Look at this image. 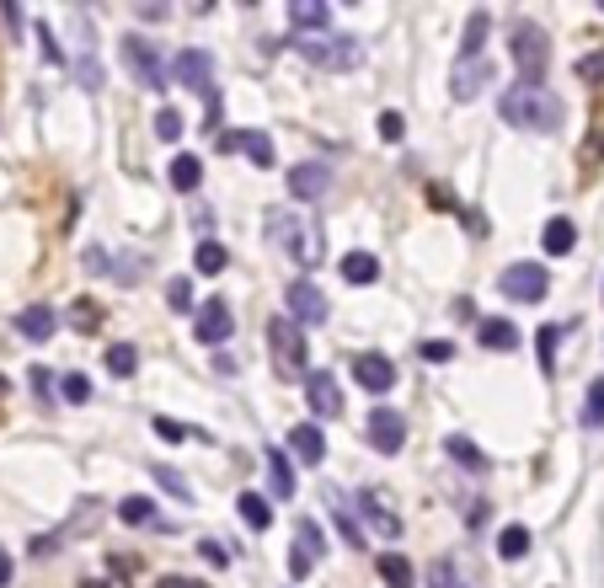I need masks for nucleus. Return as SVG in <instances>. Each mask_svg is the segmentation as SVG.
<instances>
[{
  "label": "nucleus",
  "mask_w": 604,
  "mask_h": 588,
  "mask_svg": "<svg viewBox=\"0 0 604 588\" xmlns=\"http://www.w3.org/2000/svg\"><path fill=\"white\" fill-rule=\"evenodd\" d=\"M262 236L278 257H289L294 268H321L327 257V230H321L316 214H300V209H262Z\"/></svg>",
  "instance_id": "obj_1"
},
{
  "label": "nucleus",
  "mask_w": 604,
  "mask_h": 588,
  "mask_svg": "<svg viewBox=\"0 0 604 588\" xmlns=\"http://www.w3.org/2000/svg\"><path fill=\"white\" fill-rule=\"evenodd\" d=\"M498 113H503V123L530 129V134H556V129H562V97L546 91V86H514V91H503Z\"/></svg>",
  "instance_id": "obj_2"
},
{
  "label": "nucleus",
  "mask_w": 604,
  "mask_h": 588,
  "mask_svg": "<svg viewBox=\"0 0 604 588\" xmlns=\"http://www.w3.org/2000/svg\"><path fill=\"white\" fill-rule=\"evenodd\" d=\"M508 54H514L519 86H540V81H546V70H551V38H546V27L514 22V33H508Z\"/></svg>",
  "instance_id": "obj_3"
},
{
  "label": "nucleus",
  "mask_w": 604,
  "mask_h": 588,
  "mask_svg": "<svg viewBox=\"0 0 604 588\" xmlns=\"http://www.w3.org/2000/svg\"><path fill=\"white\" fill-rule=\"evenodd\" d=\"M166 70L177 75V86H188V91H198V97L209 102V129L220 134V86H214V59H209V49H177Z\"/></svg>",
  "instance_id": "obj_4"
},
{
  "label": "nucleus",
  "mask_w": 604,
  "mask_h": 588,
  "mask_svg": "<svg viewBox=\"0 0 604 588\" xmlns=\"http://www.w3.org/2000/svg\"><path fill=\"white\" fill-rule=\"evenodd\" d=\"M294 54L305 59V65H316V70H359V38H343V33H305V38H294Z\"/></svg>",
  "instance_id": "obj_5"
},
{
  "label": "nucleus",
  "mask_w": 604,
  "mask_h": 588,
  "mask_svg": "<svg viewBox=\"0 0 604 588\" xmlns=\"http://www.w3.org/2000/svg\"><path fill=\"white\" fill-rule=\"evenodd\" d=\"M305 332L294 327L289 316H273L268 321V353H273V375L278 380H305Z\"/></svg>",
  "instance_id": "obj_6"
},
{
  "label": "nucleus",
  "mask_w": 604,
  "mask_h": 588,
  "mask_svg": "<svg viewBox=\"0 0 604 588\" xmlns=\"http://www.w3.org/2000/svg\"><path fill=\"white\" fill-rule=\"evenodd\" d=\"M97 524H102V503H97V498H91V503H75V508H70V519L59 524L54 535H38V540H33V556H43V562H49L54 551H65L70 540L91 535V530H97Z\"/></svg>",
  "instance_id": "obj_7"
},
{
  "label": "nucleus",
  "mask_w": 604,
  "mask_h": 588,
  "mask_svg": "<svg viewBox=\"0 0 604 588\" xmlns=\"http://www.w3.org/2000/svg\"><path fill=\"white\" fill-rule=\"evenodd\" d=\"M498 289H503V300L540 305V300H546V289H551V273L540 268V262H514V268H503Z\"/></svg>",
  "instance_id": "obj_8"
},
{
  "label": "nucleus",
  "mask_w": 604,
  "mask_h": 588,
  "mask_svg": "<svg viewBox=\"0 0 604 588\" xmlns=\"http://www.w3.org/2000/svg\"><path fill=\"white\" fill-rule=\"evenodd\" d=\"M123 65H129V75L139 86H150V91H161L166 86V65H161V49L150 38H139V33H129L123 38Z\"/></svg>",
  "instance_id": "obj_9"
},
{
  "label": "nucleus",
  "mask_w": 604,
  "mask_h": 588,
  "mask_svg": "<svg viewBox=\"0 0 604 588\" xmlns=\"http://www.w3.org/2000/svg\"><path fill=\"white\" fill-rule=\"evenodd\" d=\"M487 86H492V59L487 54H471V59L460 54L455 70H449V97H455V102H476Z\"/></svg>",
  "instance_id": "obj_10"
},
{
  "label": "nucleus",
  "mask_w": 604,
  "mask_h": 588,
  "mask_svg": "<svg viewBox=\"0 0 604 588\" xmlns=\"http://www.w3.org/2000/svg\"><path fill=\"white\" fill-rule=\"evenodd\" d=\"M284 300H289V321H294L300 332H305V327H321V321H327V311H332V305H327V294H321V289L311 284V278H294Z\"/></svg>",
  "instance_id": "obj_11"
},
{
  "label": "nucleus",
  "mask_w": 604,
  "mask_h": 588,
  "mask_svg": "<svg viewBox=\"0 0 604 588\" xmlns=\"http://www.w3.org/2000/svg\"><path fill=\"white\" fill-rule=\"evenodd\" d=\"M359 514H364L369 530H380L385 540L401 535V514H396V503H391V492H385V487H364L359 492Z\"/></svg>",
  "instance_id": "obj_12"
},
{
  "label": "nucleus",
  "mask_w": 604,
  "mask_h": 588,
  "mask_svg": "<svg viewBox=\"0 0 604 588\" xmlns=\"http://www.w3.org/2000/svg\"><path fill=\"white\" fill-rule=\"evenodd\" d=\"M193 332H198V343L220 348V343H230V332H236V316H230V305H225V300H204V305H198Z\"/></svg>",
  "instance_id": "obj_13"
},
{
  "label": "nucleus",
  "mask_w": 604,
  "mask_h": 588,
  "mask_svg": "<svg viewBox=\"0 0 604 588\" xmlns=\"http://www.w3.org/2000/svg\"><path fill=\"white\" fill-rule=\"evenodd\" d=\"M305 401H311L316 417H337L343 412V385L327 369H305Z\"/></svg>",
  "instance_id": "obj_14"
},
{
  "label": "nucleus",
  "mask_w": 604,
  "mask_h": 588,
  "mask_svg": "<svg viewBox=\"0 0 604 588\" xmlns=\"http://www.w3.org/2000/svg\"><path fill=\"white\" fill-rule=\"evenodd\" d=\"M364 439L375 444L380 455H396L401 444H407V423H401L396 412H385V407H375V412H369V423H364Z\"/></svg>",
  "instance_id": "obj_15"
},
{
  "label": "nucleus",
  "mask_w": 604,
  "mask_h": 588,
  "mask_svg": "<svg viewBox=\"0 0 604 588\" xmlns=\"http://www.w3.org/2000/svg\"><path fill=\"white\" fill-rule=\"evenodd\" d=\"M316 562H321V524L316 519H300V524H294L289 572H294V578H305V572H316Z\"/></svg>",
  "instance_id": "obj_16"
},
{
  "label": "nucleus",
  "mask_w": 604,
  "mask_h": 588,
  "mask_svg": "<svg viewBox=\"0 0 604 588\" xmlns=\"http://www.w3.org/2000/svg\"><path fill=\"white\" fill-rule=\"evenodd\" d=\"M353 380H359L369 396H385L396 385V364L385 359V353H359V359H353Z\"/></svg>",
  "instance_id": "obj_17"
},
{
  "label": "nucleus",
  "mask_w": 604,
  "mask_h": 588,
  "mask_svg": "<svg viewBox=\"0 0 604 588\" xmlns=\"http://www.w3.org/2000/svg\"><path fill=\"white\" fill-rule=\"evenodd\" d=\"M327 188H332V172H327L321 161H300V166L289 172V193L300 198V204H316V198L327 193Z\"/></svg>",
  "instance_id": "obj_18"
},
{
  "label": "nucleus",
  "mask_w": 604,
  "mask_h": 588,
  "mask_svg": "<svg viewBox=\"0 0 604 588\" xmlns=\"http://www.w3.org/2000/svg\"><path fill=\"white\" fill-rule=\"evenodd\" d=\"M17 332L27 337V343H49V337L59 332V316L49 311V305H27V311H17Z\"/></svg>",
  "instance_id": "obj_19"
},
{
  "label": "nucleus",
  "mask_w": 604,
  "mask_h": 588,
  "mask_svg": "<svg viewBox=\"0 0 604 588\" xmlns=\"http://www.w3.org/2000/svg\"><path fill=\"white\" fill-rule=\"evenodd\" d=\"M476 343L492 348V353H514L519 348V327H514V321H503V316H487L482 327H476Z\"/></svg>",
  "instance_id": "obj_20"
},
{
  "label": "nucleus",
  "mask_w": 604,
  "mask_h": 588,
  "mask_svg": "<svg viewBox=\"0 0 604 588\" xmlns=\"http://www.w3.org/2000/svg\"><path fill=\"white\" fill-rule=\"evenodd\" d=\"M289 455L294 460H305V466H321V455H327V439H321V428L316 423H300L289 433Z\"/></svg>",
  "instance_id": "obj_21"
},
{
  "label": "nucleus",
  "mask_w": 604,
  "mask_h": 588,
  "mask_svg": "<svg viewBox=\"0 0 604 588\" xmlns=\"http://www.w3.org/2000/svg\"><path fill=\"white\" fill-rule=\"evenodd\" d=\"M540 246H546V257H567L572 246H578V225H572L567 214H556V220H546V230H540Z\"/></svg>",
  "instance_id": "obj_22"
},
{
  "label": "nucleus",
  "mask_w": 604,
  "mask_h": 588,
  "mask_svg": "<svg viewBox=\"0 0 604 588\" xmlns=\"http://www.w3.org/2000/svg\"><path fill=\"white\" fill-rule=\"evenodd\" d=\"M289 22L300 27V38H305V33H327L332 11L321 6V0H289Z\"/></svg>",
  "instance_id": "obj_23"
},
{
  "label": "nucleus",
  "mask_w": 604,
  "mask_h": 588,
  "mask_svg": "<svg viewBox=\"0 0 604 588\" xmlns=\"http://www.w3.org/2000/svg\"><path fill=\"white\" fill-rule=\"evenodd\" d=\"M428 588H476L466 578V562L460 556H439V562L428 567Z\"/></svg>",
  "instance_id": "obj_24"
},
{
  "label": "nucleus",
  "mask_w": 604,
  "mask_h": 588,
  "mask_svg": "<svg viewBox=\"0 0 604 588\" xmlns=\"http://www.w3.org/2000/svg\"><path fill=\"white\" fill-rule=\"evenodd\" d=\"M236 514H241L246 530H268V524H273V503L262 498V492H241V498H236Z\"/></svg>",
  "instance_id": "obj_25"
},
{
  "label": "nucleus",
  "mask_w": 604,
  "mask_h": 588,
  "mask_svg": "<svg viewBox=\"0 0 604 588\" xmlns=\"http://www.w3.org/2000/svg\"><path fill=\"white\" fill-rule=\"evenodd\" d=\"M444 455L455 460V466H466V471H476V476L487 471V455L476 450V444L466 439V433H449V439H444Z\"/></svg>",
  "instance_id": "obj_26"
},
{
  "label": "nucleus",
  "mask_w": 604,
  "mask_h": 588,
  "mask_svg": "<svg viewBox=\"0 0 604 588\" xmlns=\"http://www.w3.org/2000/svg\"><path fill=\"white\" fill-rule=\"evenodd\" d=\"M166 182H172L177 193H198V182H204V161L198 156H177L166 166Z\"/></svg>",
  "instance_id": "obj_27"
},
{
  "label": "nucleus",
  "mask_w": 604,
  "mask_h": 588,
  "mask_svg": "<svg viewBox=\"0 0 604 588\" xmlns=\"http://www.w3.org/2000/svg\"><path fill=\"white\" fill-rule=\"evenodd\" d=\"M268 487L273 498H294V460L284 450H268Z\"/></svg>",
  "instance_id": "obj_28"
},
{
  "label": "nucleus",
  "mask_w": 604,
  "mask_h": 588,
  "mask_svg": "<svg viewBox=\"0 0 604 588\" xmlns=\"http://www.w3.org/2000/svg\"><path fill=\"white\" fill-rule=\"evenodd\" d=\"M375 278H380V262L375 257H369V252H348L343 257V284H375Z\"/></svg>",
  "instance_id": "obj_29"
},
{
  "label": "nucleus",
  "mask_w": 604,
  "mask_h": 588,
  "mask_svg": "<svg viewBox=\"0 0 604 588\" xmlns=\"http://www.w3.org/2000/svg\"><path fill=\"white\" fill-rule=\"evenodd\" d=\"M241 150H246V161H252V166H262V172L273 166V139L262 129H241Z\"/></svg>",
  "instance_id": "obj_30"
},
{
  "label": "nucleus",
  "mask_w": 604,
  "mask_h": 588,
  "mask_svg": "<svg viewBox=\"0 0 604 588\" xmlns=\"http://www.w3.org/2000/svg\"><path fill=\"white\" fill-rule=\"evenodd\" d=\"M193 268L214 278V273H225V268H230V252H225L220 241H198V252H193Z\"/></svg>",
  "instance_id": "obj_31"
},
{
  "label": "nucleus",
  "mask_w": 604,
  "mask_h": 588,
  "mask_svg": "<svg viewBox=\"0 0 604 588\" xmlns=\"http://www.w3.org/2000/svg\"><path fill=\"white\" fill-rule=\"evenodd\" d=\"M380 583L385 588H412V562H407V556H396V551H385L380 556Z\"/></svg>",
  "instance_id": "obj_32"
},
{
  "label": "nucleus",
  "mask_w": 604,
  "mask_h": 588,
  "mask_svg": "<svg viewBox=\"0 0 604 588\" xmlns=\"http://www.w3.org/2000/svg\"><path fill=\"white\" fill-rule=\"evenodd\" d=\"M487 33H492V17H487V11H476V17L466 22V43H460V54H487Z\"/></svg>",
  "instance_id": "obj_33"
},
{
  "label": "nucleus",
  "mask_w": 604,
  "mask_h": 588,
  "mask_svg": "<svg viewBox=\"0 0 604 588\" xmlns=\"http://www.w3.org/2000/svg\"><path fill=\"white\" fill-rule=\"evenodd\" d=\"M134 369H139V353H134V343H113V348H107V375L129 380Z\"/></svg>",
  "instance_id": "obj_34"
},
{
  "label": "nucleus",
  "mask_w": 604,
  "mask_h": 588,
  "mask_svg": "<svg viewBox=\"0 0 604 588\" xmlns=\"http://www.w3.org/2000/svg\"><path fill=\"white\" fill-rule=\"evenodd\" d=\"M498 556H508V562L530 556V530H524V524H508V530L498 535Z\"/></svg>",
  "instance_id": "obj_35"
},
{
  "label": "nucleus",
  "mask_w": 604,
  "mask_h": 588,
  "mask_svg": "<svg viewBox=\"0 0 604 588\" xmlns=\"http://www.w3.org/2000/svg\"><path fill=\"white\" fill-rule=\"evenodd\" d=\"M118 519L123 524H161L156 519V503H150V498H123L118 503Z\"/></svg>",
  "instance_id": "obj_36"
},
{
  "label": "nucleus",
  "mask_w": 604,
  "mask_h": 588,
  "mask_svg": "<svg viewBox=\"0 0 604 588\" xmlns=\"http://www.w3.org/2000/svg\"><path fill=\"white\" fill-rule=\"evenodd\" d=\"M535 343H540V369L551 375V369H556V343H562V327H556V321H551V327H540Z\"/></svg>",
  "instance_id": "obj_37"
},
{
  "label": "nucleus",
  "mask_w": 604,
  "mask_h": 588,
  "mask_svg": "<svg viewBox=\"0 0 604 588\" xmlns=\"http://www.w3.org/2000/svg\"><path fill=\"white\" fill-rule=\"evenodd\" d=\"M150 476H156V482H161L166 492H172V498H177V503H193V487H188V482H182V476H177L172 466H150Z\"/></svg>",
  "instance_id": "obj_38"
},
{
  "label": "nucleus",
  "mask_w": 604,
  "mask_h": 588,
  "mask_svg": "<svg viewBox=\"0 0 604 588\" xmlns=\"http://www.w3.org/2000/svg\"><path fill=\"white\" fill-rule=\"evenodd\" d=\"M583 428H604V380L588 385V401H583Z\"/></svg>",
  "instance_id": "obj_39"
},
{
  "label": "nucleus",
  "mask_w": 604,
  "mask_h": 588,
  "mask_svg": "<svg viewBox=\"0 0 604 588\" xmlns=\"http://www.w3.org/2000/svg\"><path fill=\"white\" fill-rule=\"evenodd\" d=\"M166 305H172L177 316L193 311V284H188V278H172V284H166Z\"/></svg>",
  "instance_id": "obj_40"
},
{
  "label": "nucleus",
  "mask_w": 604,
  "mask_h": 588,
  "mask_svg": "<svg viewBox=\"0 0 604 588\" xmlns=\"http://www.w3.org/2000/svg\"><path fill=\"white\" fill-rule=\"evenodd\" d=\"M59 396H65L70 407H86V401H91V380L86 375H65V380H59Z\"/></svg>",
  "instance_id": "obj_41"
},
{
  "label": "nucleus",
  "mask_w": 604,
  "mask_h": 588,
  "mask_svg": "<svg viewBox=\"0 0 604 588\" xmlns=\"http://www.w3.org/2000/svg\"><path fill=\"white\" fill-rule=\"evenodd\" d=\"M332 503H337V498H332ZM337 530H343V540H348V546H353V551H359V546H364V524H359V519H353V508H343V503H337Z\"/></svg>",
  "instance_id": "obj_42"
},
{
  "label": "nucleus",
  "mask_w": 604,
  "mask_h": 588,
  "mask_svg": "<svg viewBox=\"0 0 604 588\" xmlns=\"http://www.w3.org/2000/svg\"><path fill=\"white\" fill-rule=\"evenodd\" d=\"M70 327H75V332H97V327H102V311H97L91 300H81V305L70 311Z\"/></svg>",
  "instance_id": "obj_43"
},
{
  "label": "nucleus",
  "mask_w": 604,
  "mask_h": 588,
  "mask_svg": "<svg viewBox=\"0 0 604 588\" xmlns=\"http://www.w3.org/2000/svg\"><path fill=\"white\" fill-rule=\"evenodd\" d=\"M75 75H81L86 91H102V65H97V54H81V59H75Z\"/></svg>",
  "instance_id": "obj_44"
},
{
  "label": "nucleus",
  "mask_w": 604,
  "mask_h": 588,
  "mask_svg": "<svg viewBox=\"0 0 604 588\" xmlns=\"http://www.w3.org/2000/svg\"><path fill=\"white\" fill-rule=\"evenodd\" d=\"M150 428H156L166 444H182V439H193V428H188V423H177V417H156V423H150Z\"/></svg>",
  "instance_id": "obj_45"
},
{
  "label": "nucleus",
  "mask_w": 604,
  "mask_h": 588,
  "mask_svg": "<svg viewBox=\"0 0 604 588\" xmlns=\"http://www.w3.org/2000/svg\"><path fill=\"white\" fill-rule=\"evenodd\" d=\"M578 81H588V86H594V81H604V49L578 59Z\"/></svg>",
  "instance_id": "obj_46"
},
{
  "label": "nucleus",
  "mask_w": 604,
  "mask_h": 588,
  "mask_svg": "<svg viewBox=\"0 0 604 588\" xmlns=\"http://www.w3.org/2000/svg\"><path fill=\"white\" fill-rule=\"evenodd\" d=\"M156 134L161 139H177L182 134V113H177V107H161V113H156Z\"/></svg>",
  "instance_id": "obj_47"
},
{
  "label": "nucleus",
  "mask_w": 604,
  "mask_h": 588,
  "mask_svg": "<svg viewBox=\"0 0 604 588\" xmlns=\"http://www.w3.org/2000/svg\"><path fill=\"white\" fill-rule=\"evenodd\" d=\"M38 43H43V59H49V65H70V54L59 49V38L49 33V27H38Z\"/></svg>",
  "instance_id": "obj_48"
},
{
  "label": "nucleus",
  "mask_w": 604,
  "mask_h": 588,
  "mask_svg": "<svg viewBox=\"0 0 604 588\" xmlns=\"http://www.w3.org/2000/svg\"><path fill=\"white\" fill-rule=\"evenodd\" d=\"M417 353H423L428 364H449V359H455V343H444V337H433V343H423Z\"/></svg>",
  "instance_id": "obj_49"
},
{
  "label": "nucleus",
  "mask_w": 604,
  "mask_h": 588,
  "mask_svg": "<svg viewBox=\"0 0 604 588\" xmlns=\"http://www.w3.org/2000/svg\"><path fill=\"white\" fill-rule=\"evenodd\" d=\"M401 134H407V118H401V113H380V139H385V145H396Z\"/></svg>",
  "instance_id": "obj_50"
},
{
  "label": "nucleus",
  "mask_w": 604,
  "mask_h": 588,
  "mask_svg": "<svg viewBox=\"0 0 604 588\" xmlns=\"http://www.w3.org/2000/svg\"><path fill=\"white\" fill-rule=\"evenodd\" d=\"M599 150H604V113L594 118V134H588V145H583V166H594Z\"/></svg>",
  "instance_id": "obj_51"
},
{
  "label": "nucleus",
  "mask_w": 604,
  "mask_h": 588,
  "mask_svg": "<svg viewBox=\"0 0 604 588\" xmlns=\"http://www.w3.org/2000/svg\"><path fill=\"white\" fill-rule=\"evenodd\" d=\"M198 551H204V562H214V567H230V546H225V540H204Z\"/></svg>",
  "instance_id": "obj_52"
},
{
  "label": "nucleus",
  "mask_w": 604,
  "mask_h": 588,
  "mask_svg": "<svg viewBox=\"0 0 604 588\" xmlns=\"http://www.w3.org/2000/svg\"><path fill=\"white\" fill-rule=\"evenodd\" d=\"M86 268H91V273H113V262H107V252H97V246H91V252H86Z\"/></svg>",
  "instance_id": "obj_53"
},
{
  "label": "nucleus",
  "mask_w": 604,
  "mask_h": 588,
  "mask_svg": "<svg viewBox=\"0 0 604 588\" xmlns=\"http://www.w3.org/2000/svg\"><path fill=\"white\" fill-rule=\"evenodd\" d=\"M487 514H492V508H487V503H476L471 514H466V524H471V530H482V524H487Z\"/></svg>",
  "instance_id": "obj_54"
},
{
  "label": "nucleus",
  "mask_w": 604,
  "mask_h": 588,
  "mask_svg": "<svg viewBox=\"0 0 604 588\" xmlns=\"http://www.w3.org/2000/svg\"><path fill=\"white\" fill-rule=\"evenodd\" d=\"M11 572H17V562H11V556H6V546H0V588L11 583Z\"/></svg>",
  "instance_id": "obj_55"
},
{
  "label": "nucleus",
  "mask_w": 604,
  "mask_h": 588,
  "mask_svg": "<svg viewBox=\"0 0 604 588\" xmlns=\"http://www.w3.org/2000/svg\"><path fill=\"white\" fill-rule=\"evenodd\" d=\"M139 17H145V22H161L166 6H161V0H150V6H139Z\"/></svg>",
  "instance_id": "obj_56"
},
{
  "label": "nucleus",
  "mask_w": 604,
  "mask_h": 588,
  "mask_svg": "<svg viewBox=\"0 0 604 588\" xmlns=\"http://www.w3.org/2000/svg\"><path fill=\"white\" fill-rule=\"evenodd\" d=\"M0 11H6V27H11V33H22V11L11 6V0H6V6H0Z\"/></svg>",
  "instance_id": "obj_57"
},
{
  "label": "nucleus",
  "mask_w": 604,
  "mask_h": 588,
  "mask_svg": "<svg viewBox=\"0 0 604 588\" xmlns=\"http://www.w3.org/2000/svg\"><path fill=\"white\" fill-rule=\"evenodd\" d=\"M33 385H38V396H49V385H59V380H49V369H33Z\"/></svg>",
  "instance_id": "obj_58"
},
{
  "label": "nucleus",
  "mask_w": 604,
  "mask_h": 588,
  "mask_svg": "<svg viewBox=\"0 0 604 588\" xmlns=\"http://www.w3.org/2000/svg\"><path fill=\"white\" fill-rule=\"evenodd\" d=\"M161 588H209V583H198V578H161Z\"/></svg>",
  "instance_id": "obj_59"
},
{
  "label": "nucleus",
  "mask_w": 604,
  "mask_h": 588,
  "mask_svg": "<svg viewBox=\"0 0 604 588\" xmlns=\"http://www.w3.org/2000/svg\"><path fill=\"white\" fill-rule=\"evenodd\" d=\"M81 588H123V583H118V578H86Z\"/></svg>",
  "instance_id": "obj_60"
},
{
  "label": "nucleus",
  "mask_w": 604,
  "mask_h": 588,
  "mask_svg": "<svg viewBox=\"0 0 604 588\" xmlns=\"http://www.w3.org/2000/svg\"><path fill=\"white\" fill-rule=\"evenodd\" d=\"M0 396H6V375H0Z\"/></svg>",
  "instance_id": "obj_61"
}]
</instances>
